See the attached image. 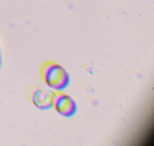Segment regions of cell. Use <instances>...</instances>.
Instances as JSON below:
<instances>
[{
  "mask_svg": "<svg viewBox=\"0 0 154 146\" xmlns=\"http://www.w3.org/2000/svg\"><path fill=\"white\" fill-rule=\"evenodd\" d=\"M41 79H42L44 85L53 91H65L69 86V80H71L68 71L62 65H59L53 60H48L42 65Z\"/></svg>",
  "mask_w": 154,
  "mask_h": 146,
  "instance_id": "cell-1",
  "label": "cell"
},
{
  "mask_svg": "<svg viewBox=\"0 0 154 146\" xmlns=\"http://www.w3.org/2000/svg\"><path fill=\"white\" fill-rule=\"evenodd\" d=\"M56 91L44 86H33L29 91V98L35 107L39 110H50L53 107V98Z\"/></svg>",
  "mask_w": 154,
  "mask_h": 146,
  "instance_id": "cell-2",
  "label": "cell"
},
{
  "mask_svg": "<svg viewBox=\"0 0 154 146\" xmlns=\"http://www.w3.org/2000/svg\"><path fill=\"white\" fill-rule=\"evenodd\" d=\"M53 107L54 110L63 116V118H72L77 112V104L74 101V98H71L69 95L57 91L54 94V98H53Z\"/></svg>",
  "mask_w": 154,
  "mask_h": 146,
  "instance_id": "cell-3",
  "label": "cell"
},
{
  "mask_svg": "<svg viewBox=\"0 0 154 146\" xmlns=\"http://www.w3.org/2000/svg\"><path fill=\"white\" fill-rule=\"evenodd\" d=\"M0 66H2V50H0Z\"/></svg>",
  "mask_w": 154,
  "mask_h": 146,
  "instance_id": "cell-4",
  "label": "cell"
}]
</instances>
